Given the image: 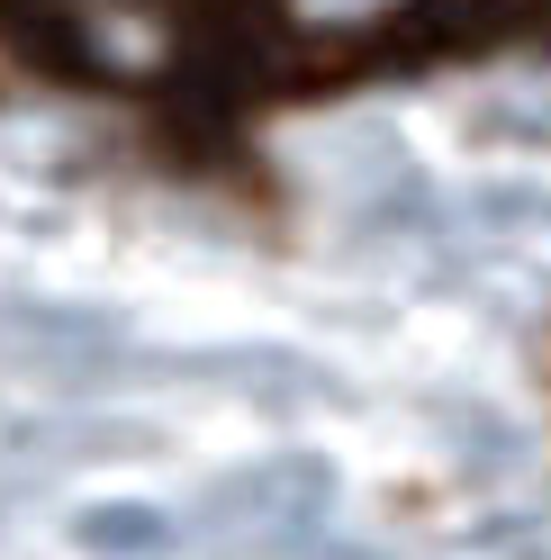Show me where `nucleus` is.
Instances as JSON below:
<instances>
[{
    "label": "nucleus",
    "instance_id": "obj_2",
    "mask_svg": "<svg viewBox=\"0 0 551 560\" xmlns=\"http://www.w3.org/2000/svg\"><path fill=\"white\" fill-rule=\"evenodd\" d=\"M417 10H425L434 46H489V37H515L534 19V0H417Z\"/></svg>",
    "mask_w": 551,
    "mask_h": 560
},
{
    "label": "nucleus",
    "instance_id": "obj_4",
    "mask_svg": "<svg viewBox=\"0 0 551 560\" xmlns=\"http://www.w3.org/2000/svg\"><path fill=\"white\" fill-rule=\"evenodd\" d=\"M407 10H417V0H281V19L298 37H371V27H389Z\"/></svg>",
    "mask_w": 551,
    "mask_h": 560
},
{
    "label": "nucleus",
    "instance_id": "obj_1",
    "mask_svg": "<svg viewBox=\"0 0 551 560\" xmlns=\"http://www.w3.org/2000/svg\"><path fill=\"white\" fill-rule=\"evenodd\" d=\"M335 479L326 462L307 452H281V462H254V470H226L209 498H199V534L226 542V551H307L326 524Z\"/></svg>",
    "mask_w": 551,
    "mask_h": 560
},
{
    "label": "nucleus",
    "instance_id": "obj_3",
    "mask_svg": "<svg viewBox=\"0 0 551 560\" xmlns=\"http://www.w3.org/2000/svg\"><path fill=\"white\" fill-rule=\"evenodd\" d=\"M73 542L99 551V560H145V551L172 542V524H163L154 506H136V498H127V506H91V515L73 524Z\"/></svg>",
    "mask_w": 551,
    "mask_h": 560
}]
</instances>
